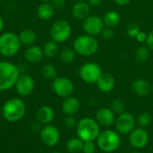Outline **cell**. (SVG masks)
I'll return each mask as SVG.
<instances>
[{
	"label": "cell",
	"mask_w": 153,
	"mask_h": 153,
	"mask_svg": "<svg viewBox=\"0 0 153 153\" xmlns=\"http://www.w3.org/2000/svg\"><path fill=\"white\" fill-rule=\"evenodd\" d=\"M20 76L18 67L13 63L0 61V91L12 89Z\"/></svg>",
	"instance_id": "7a4b0ae2"
},
{
	"label": "cell",
	"mask_w": 153,
	"mask_h": 153,
	"mask_svg": "<svg viewBox=\"0 0 153 153\" xmlns=\"http://www.w3.org/2000/svg\"><path fill=\"white\" fill-rule=\"evenodd\" d=\"M52 89L57 96L67 98L73 94L74 86L70 79L66 77H56L53 80Z\"/></svg>",
	"instance_id": "30bf717a"
},
{
	"label": "cell",
	"mask_w": 153,
	"mask_h": 153,
	"mask_svg": "<svg viewBox=\"0 0 153 153\" xmlns=\"http://www.w3.org/2000/svg\"><path fill=\"white\" fill-rule=\"evenodd\" d=\"M40 1L43 3V2H49V1H51V0H40Z\"/></svg>",
	"instance_id": "b9f144b4"
},
{
	"label": "cell",
	"mask_w": 153,
	"mask_h": 153,
	"mask_svg": "<svg viewBox=\"0 0 153 153\" xmlns=\"http://www.w3.org/2000/svg\"><path fill=\"white\" fill-rule=\"evenodd\" d=\"M44 56L43 49L36 45L30 46L25 51V58L31 64H37L42 60Z\"/></svg>",
	"instance_id": "ffe728a7"
},
{
	"label": "cell",
	"mask_w": 153,
	"mask_h": 153,
	"mask_svg": "<svg viewBox=\"0 0 153 153\" xmlns=\"http://www.w3.org/2000/svg\"><path fill=\"white\" fill-rule=\"evenodd\" d=\"M39 137L41 142L48 146V147H53L56 146L61 138L60 132L57 127L52 125H46L40 131Z\"/></svg>",
	"instance_id": "7c38bea8"
},
{
	"label": "cell",
	"mask_w": 153,
	"mask_h": 153,
	"mask_svg": "<svg viewBox=\"0 0 153 153\" xmlns=\"http://www.w3.org/2000/svg\"><path fill=\"white\" fill-rule=\"evenodd\" d=\"M150 141V135L145 128L138 127L134 128L129 134V143L137 150H142L145 148Z\"/></svg>",
	"instance_id": "4fadbf2b"
},
{
	"label": "cell",
	"mask_w": 153,
	"mask_h": 153,
	"mask_svg": "<svg viewBox=\"0 0 153 153\" xmlns=\"http://www.w3.org/2000/svg\"><path fill=\"white\" fill-rule=\"evenodd\" d=\"M77 1H84V0H77Z\"/></svg>",
	"instance_id": "bcb514c9"
},
{
	"label": "cell",
	"mask_w": 153,
	"mask_h": 153,
	"mask_svg": "<svg viewBox=\"0 0 153 153\" xmlns=\"http://www.w3.org/2000/svg\"><path fill=\"white\" fill-rule=\"evenodd\" d=\"M91 13V6L88 2L77 1L72 7V14L77 20L86 19Z\"/></svg>",
	"instance_id": "e0dca14e"
},
{
	"label": "cell",
	"mask_w": 153,
	"mask_h": 153,
	"mask_svg": "<svg viewBox=\"0 0 153 153\" xmlns=\"http://www.w3.org/2000/svg\"><path fill=\"white\" fill-rule=\"evenodd\" d=\"M52 4L55 9H62L65 5V0H52Z\"/></svg>",
	"instance_id": "8d00e7d4"
},
{
	"label": "cell",
	"mask_w": 153,
	"mask_h": 153,
	"mask_svg": "<svg viewBox=\"0 0 153 153\" xmlns=\"http://www.w3.org/2000/svg\"><path fill=\"white\" fill-rule=\"evenodd\" d=\"M99 90L104 93H108L112 91L116 85V81L113 75L108 73H102L96 82Z\"/></svg>",
	"instance_id": "2e32d148"
},
{
	"label": "cell",
	"mask_w": 153,
	"mask_h": 153,
	"mask_svg": "<svg viewBox=\"0 0 153 153\" xmlns=\"http://www.w3.org/2000/svg\"><path fill=\"white\" fill-rule=\"evenodd\" d=\"M87 2L92 7H99L102 4V0H87Z\"/></svg>",
	"instance_id": "f35d334b"
},
{
	"label": "cell",
	"mask_w": 153,
	"mask_h": 153,
	"mask_svg": "<svg viewBox=\"0 0 153 153\" xmlns=\"http://www.w3.org/2000/svg\"><path fill=\"white\" fill-rule=\"evenodd\" d=\"M129 153H139V152H129Z\"/></svg>",
	"instance_id": "ee69618b"
},
{
	"label": "cell",
	"mask_w": 153,
	"mask_h": 153,
	"mask_svg": "<svg viewBox=\"0 0 153 153\" xmlns=\"http://www.w3.org/2000/svg\"><path fill=\"white\" fill-rule=\"evenodd\" d=\"M55 14V7L49 2L41 3L37 8V15L42 21L50 20Z\"/></svg>",
	"instance_id": "44dd1931"
},
{
	"label": "cell",
	"mask_w": 153,
	"mask_h": 153,
	"mask_svg": "<svg viewBox=\"0 0 153 153\" xmlns=\"http://www.w3.org/2000/svg\"><path fill=\"white\" fill-rule=\"evenodd\" d=\"M81 103L79 100L75 97L69 96L65 98L62 103V110L66 116H74L80 109Z\"/></svg>",
	"instance_id": "ac0fdd59"
},
{
	"label": "cell",
	"mask_w": 153,
	"mask_h": 153,
	"mask_svg": "<svg viewBox=\"0 0 153 153\" xmlns=\"http://www.w3.org/2000/svg\"><path fill=\"white\" fill-rule=\"evenodd\" d=\"M60 60L65 64H70L74 62L76 56V52L73 48H65L63 50H61L60 54Z\"/></svg>",
	"instance_id": "4316f807"
},
{
	"label": "cell",
	"mask_w": 153,
	"mask_h": 153,
	"mask_svg": "<svg viewBox=\"0 0 153 153\" xmlns=\"http://www.w3.org/2000/svg\"><path fill=\"white\" fill-rule=\"evenodd\" d=\"M72 28L68 22L65 20H58L55 22L50 28V36L52 40L56 43L65 42L71 36Z\"/></svg>",
	"instance_id": "52a82bcc"
},
{
	"label": "cell",
	"mask_w": 153,
	"mask_h": 153,
	"mask_svg": "<svg viewBox=\"0 0 153 153\" xmlns=\"http://www.w3.org/2000/svg\"><path fill=\"white\" fill-rule=\"evenodd\" d=\"M55 117L54 109L49 106H42L37 112V119L41 125H49Z\"/></svg>",
	"instance_id": "d6986e66"
},
{
	"label": "cell",
	"mask_w": 153,
	"mask_h": 153,
	"mask_svg": "<svg viewBox=\"0 0 153 153\" xmlns=\"http://www.w3.org/2000/svg\"><path fill=\"white\" fill-rule=\"evenodd\" d=\"M120 134L115 130H104L97 138V145L104 152H114L120 147Z\"/></svg>",
	"instance_id": "5b68a950"
},
{
	"label": "cell",
	"mask_w": 153,
	"mask_h": 153,
	"mask_svg": "<svg viewBox=\"0 0 153 153\" xmlns=\"http://www.w3.org/2000/svg\"><path fill=\"white\" fill-rule=\"evenodd\" d=\"M152 117L148 112H143L139 114L138 117H136V123L142 128L148 127L152 124Z\"/></svg>",
	"instance_id": "f1b7e54d"
},
{
	"label": "cell",
	"mask_w": 153,
	"mask_h": 153,
	"mask_svg": "<svg viewBox=\"0 0 153 153\" xmlns=\"http://www.w3.org/2000/svg\"><path fill=\"white\" fill-rule=\"evenodd\" d=\"M95 120L97 123L103 127H110L116 121V114L108 108H100L95 115Z\"/></svg>",
	"instance_id": "9a60e30c"
},
{
	"label": "cell",
	"mask_w": 153,
	"mask_h": 153,
	"mask_svg": "<svg viewBox=\"0 0 153 153\" xmlns=\"http://www.w3.org/2000/svg\"><path fill=\"white\" fill-rule=\"evenodd\" d=\"M41 72H42V75L46 78V79H48V80H54L55 78H56V67L53 65H50V64H47L45 65H43L42 69H41Z\"/></svg>",
	"instance_id": "f546056e"
},
{
	"label": "cell",
	"mask_w": 153,
	"mask_h": 153,
	"mask_svg": "<svg viewBox=\"0 0 153 153\" xmlns=\"http://www.w3.org/2000/svg\"><path fill=\"white\" fill-rule=\"evenodd\" d=\"M114 2H115L117 4L123 6V5H126V4H130V3L132 2V0H114Z\"/></svg>",
	"instance_id": "ab89813d"
},
{
	"label": "cell",
	"mask_w": 153,
	"mask_h": 153,
	"mask_svg": "<svg viewBox=\"0 0 153 153\" xmlns=\"http://www.w3.org/2000/svg\"><path fill=\"white\" fill-rule=\"evenodd\" d=\"M4 27V19L0 16V32L3 30Z\"/></svg>",
	"instance_id": "60d3db41"
},
{
	"label": "cell",
	"mask_w": 153,
	"mask_h": 153,
	"mask_svg": "<svg viewBox=\"0 0 153 153\" xmlns=\"http://www.w3.org/2000/svg\"><path fill=\"white\" fill-rule=\"evenodd\" d=\"M150 49L147 47H139L134 53V58L138 63H144L150 57Z\"/></svg>",
	"instance_id": "83f0119b"
},
{
	"label": "cell",
	"mask_w": 153,
	"mask_h": 153,
	"mask_svg": "<svg viewBox=\"0 0 153 153\" xmlns=\"http://www.w3.org/2000/svg\"><path fill=\"white\" fill-rule=\"evenodd\" d=\"M52 153H60V152H52Z\"/></svg>",
	"instance_id": "7dc6e473"
},
{
	"label": "cell",
	"mask_w": 153,
	"mask_h": 153,
	"mask_svg": "<svg viewBox=\"0 0 153 153\" xmlns=\"http://www.w3.org/2000/svg\"><path fill=\"white\" fill-rule=\"evenodd\" d=\"M141 31L140 30V27L137 25V24H134V23H132L130 24L128 27H127V34L129 37L131 38H136V36L138 35V33Z\"/></svg>",
	"instance_id": "d6a6232c"
},
{
	"label": "cell",
	"mask_w": 153,
	"mask_h": 153,
	"mask_svg": "<svg viewBox=\"0 0 153 153\" xmlns=\"http://www.w3.org/2000/svg\"><path fill=\"white\" fill-rule=\"evenodd\" d=\"M96 152V145L94 142H84L82 147L83 153H95Z\"/></svg>",
	"instance_id": "e575fe53"
},
{
	"label": "cell",
	"mask_w": 153,
	"mask_h": 153,
	"mask_svg": "<svg viewBox=\"0 0 153 153\" xmlns=\"http://www.w3.org/2000/svg\"><path fill=\"white\" fill-rule=\"evenodd\" d=\"M103 22L107 27H110V28L117 27L120 22V15L117 11L114 10L108 11L104 14Z\"/></svg>",
	"instance_id": "cb8c5ba5"
},
{
	"label": "cell",
	"mask_w": 153,
	"mask_h": 153,
	"mask_svg": "<svg viewBox=\"0 0 153 153\" xmlns=\"http://www.w3.org/2000/svg\"><path fill=\"white\" fill-rule=\"evenodd\" d=\"M76 134L83 142H94L100 134V126L94 118L83 117L77 123Z\"/></svg>",
	"instance_id": "6da1fadb"
},
{
	"label": "cell",
	"mask_w": 153,
	"mask_h": 153,
	"mask_svg": "<svg viewBox=\"0 0 153 153\" xmlns=\"http://www.w3.org/2000/svg\"><path fill=\"white\" fill-rule=\"evenodd\" d=\"M104 28L105 24L103 18L97 15H89L86 19L83 20L82 22V29L84 32L91 36L95 37L100 35Z\"/></svg>",
	"instance_id": "8fae6325"
},
{
	"label": "cell",
	"mask_w": 153,
	"mask_h": 153,
	"mask_svg": "<svg viewBox=\"0 0 153 153\" xmlns=\"http://www.w3.org/2000/svg\"><path fill=\"white\" fill-rule=\"evenodd\" d=\"M102 73L101 67L94 62H87L83 64L79 70L81 79L90 84L96 83Z\"/></svg>",
	"instance_id": "ba28073f"
},
{
	"label": "cell",
	"mask_w": 153,
	"mask_h": 153,
	"mask_svg": "<svg viewBox=\"0 0 153 153\" xmlns=\"http://www.w3.org/2000/svg\"><path fill=\"white\" fill-rule=\"evenodd\" d=\"M136 118L129 112H124L118 115L115 121V126L120 134H129L135 127Z\"/></svg>",
	"instance_id": "9c48e42d"
},
{
	"label": "cell",
	"mask_w": 153,
	"mask_h": 153,
	"mask_svg": "<svg viewBox=\"0 0 153 153\" xmlns=\"http://www.w3.org/2000/svg\"><path fill=\"white\" fill-rule=\"evenodd\" d=\"M83 141L81 140L78 136L70 138L66 143V150L70 153H79L82 152Z\"/></svg>",
	"instance_id": "d4e9b609"
},
{
	"label": "cell",
	"mask_w": 153,
	"mask_h": 153,
	"mask_svg": "<svg viewBox=\"0 0 153 153\" xmlns=\"http://www.w3.org/2000/svg\"><path fill=\"white\" fill-rule=\"evenodd\" d=\"M100 35L102 36L103 39H105L107 40H110V39H112L114 38L115 32H114V30H113L112 28H110V27H105L103 29V30L101 31Z\"/></svg>",
	"instance_id": "836d02e7"
},
{
	"label": "cell",
	"mask_w": 153,
	"mask_h": 153,
	"mask_svg": "<svg viewBox=\"0 0 153 153\" xmlns=\"http://www.w3.org/2000/svg\"><path fill=\"white\" fill-rule=\"evenodd\" d=\"M136 39H137V41H139V42H141V43H143V42H146V39H147V34L145 33V32H143V31H140L139 33H138V35L136 36V38H135Z\"/></svg>",
	"instance_id": "74e56055"
},
{
	"label": "cell",
	"mask_w": 153,
	"mask_h": 153,
	"mask_svg": "<svg viewBox=\"0 0 153 153\" xmlns=\"http://www.w3.org/2000/svg\"><path fill=\"white\" fill-rule=\"evenodd\" d=\"M99 41L94 36H91L88 34L81 35L77 37L73 44V48L76 52V54L90 56H93L99 50Z\"/></svg>",
	"instance_id": "277c9868"
},
{
	"label": "cell",
	"mask_w": 153,
	"mask_h": 153,
	"mask_svg": "<svg viewBox=\"0 0 153 153\" xmlns=\"http://www.w3.org/2000/svg\"><path fill=\"white\" fill-rule=\"evenodd\" d=\"M77 120L74 117V116H66V117L64 119V126L67 129H73L76 128L77 126Z\"/></svg>",
	"instance_id": "1f68e13d"
},
{
	"label": "cell",
	"mask_w": 153,
	"mask_h": 153,
	"mask_svg": "<svg viewBox=\"0 0 153 153\" xmlns=\"http://www.w3.org/2000/svg\"><path fill=\"white\" fill-rule=\"evenodd\" d=\"M18 36H19L22 45H25V46H29V47L32 46L37 39L36 32L30 29H25V30H22Z\"/></svg>",
	"instance_id": "603a6c76"
},
{
	"label": "cell",
	"mask_w": 153,
	"mask_h": 153,
	"mask_svg": "<svg viewBox=\"0 0 153 153\" xmlns=\"http://www.w3.org/2000/svg\"><path fill=\"white\" fill-rule=\"evenodd\" d=\"M0 112H2V109H1V107H0Z\"/></svg>",
	"instance_id": "f6af8a7d"
},
{
	"label": "cell",
	"mask_w": 153,
	"mask_h": 153,
	"mask_svg": "<svg viewBox=\"0 0 153 153\" xmlns=\"http://www.w3.org/2000/svg\"><path fill=\"white\" fill-rule=\"evenodd\" d=\"M22 43L19 36L13 32H4L0 35V54L4 56L10 57L16 55Z\"/></svg>",
	"instance_id": "8992f818"
},
{
	"label": "cell",
	"mask_w": 153,
	"mask_h": 153,
	"mask_svg": "<svg viewBox=\"0 0 153 153\" xmlns=\"http://www.w3.org/2000/svg\"><path fill=\"white\" fill-rule=\"evenodd\" d=\"M146 45L147 48L153 51V30H152L148 34H147V39H146Z\"/></svg>",
	"instance_id": "d590c367"
},
{
	"label": "cell",
	"mask_w": 153,
	"mask_h": 153,
	"mask_svg": "<svg viewBox=\"0 0 153 153\" xmlns=\"http://www.w3.org/2000/svg\"><path fill=\"white\" fill-rule=\"evenodd\" d=\"M26 113V105L23 100L18 98L8 100L2 108V115L8 122L21 120Z\"/></svg>",
	"instance_id": "3957f363"
},
{
	"label": "cell",
	"mask_w": 153,
	"mask_h": 153,
	"mask_svg": "<svg viewBox=\"0 0 153 153\" xmlns=\"http://www.w3.org/2000/svg\"><path fill=\"white\" fill-rule=\"evenodd\" d=\"M14 87L19 95L28 96L33 91L35 88V82L30 75L22 74L17 79Z\"/></svg>",
	"instance_id": "5bb4252c"
},
{
	"label": "cell",
	"mask_w": 153,
	"mask_h": 153,
	"mask_svg": "<svg viewBox=\"0 0 153 153\" xmlns=\"http://www.w3.org/2000/svg\"><path fill=\"white\" fill-rule=\"evenodd\" d=\"M133 90L139 96H146L152 91V85L144 79H136L133 82Z\"/></svg>",
	"instance_id": "7402d4cb"
},
{
	"label": "cell",
	"mask_w": 153,
	"mask_h": 153,
	"mask_svg": "<svg viewBox=\"0 0 153 153\" xmlns=\"http://www.w3.org/2000/svg\"><path fill=\"white\" fill-rule=\"evenodd\" d=\"M42 49H43V53H44L45 56H47L48 58H53L57 55L59 48H58V45L56 41L50 40V41H48L44 45Z\"/></svg>",
	"instance_id": "484cf974"
},
{
	"label": "cell",
	"mask_w": 153,
	"mask_h": 153,
	"mask_svg": "<svg viewBox=\"0 0 153 153\" xmlns=\"http://www.w3.org/2000/svg\"><path fill=\"white\" fill-rule=\"evenodd\" d=\"M111 109L116 115H120L126 112V103L120 99H115L111 103Z\"/></svg>",
	"instance_id": "4dcf8cb0"
},
{
	"label": "cell",
	"mask_w": 153,
	"mask_h": 153,
	"mask_svg": "<svg viewBox=\"0 0 153 153\" xmlns=\"http://www.w3.org/2000/svg\"><path fill=\"white\" fill-rule=\"evenodd\" d=\"M152 91H153V84H152Z\"/></svg>",
	"instance_id": "7bdbcfd3"
}]
</instances>
